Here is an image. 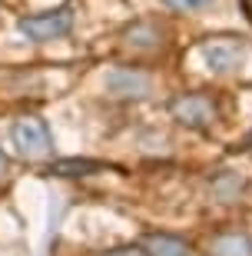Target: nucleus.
Listing matches in <instances>:
<instances>
[{
	"instance_id": "f257e3e1",
	"label": "nucleus",
	"mask_w": 252,
	"mask_h": 256,
	"mask_svg": "<svg viewBox=\"0 0 252 256\" xmlns=\"http://www.w3.org/2000/svg\"><path fill=\"white\" fill-rule=\"evenodd\" d=\"M10 140L17 146V153L23 160L37 163V160H47L50 153H53V136H50V126L43 116L37 114H23L13 120L10 126Z\"/></svg>"
},
{
	"instance_id": "f03ea898",
	"label": "nucleus",
	"mask_w": 252,
	"mask_h": 256,
	"mask_svg": "<svg viewBox=\"0 0 252 256\" xmlns=\"http://www.w3.org/2000/svg\"><path fill=\"white\" fill-rule=\"evenodd\" d=\"M103 90L113 100H146L153 94V76L140 66H113L103 76Z\"/></svg>"
},
{
	"instance_id": "7ed1b4c3",
	"label": "nucleus",
	"mask_w": 252,
	"mask_h": 256,
	"mask_svg": "<svg viewBox=\"0 0 252 256\" xmlns=\"http://www.w3.org/2000/svg\"><path fill=\"white\" fill-rule=\"evenodd\" d=\"M17 30L33 44H50L73 30V14L70 10H50V14H30L17 24Z\"/></svg>"
},
{
	"instance_id": "20e7f679",
	"label": "nucleus",
	"mask_w": 252,
	"mask_h": 256,
	"mask_svg": "<svg viewBox=\"0 0 252 256\" xmlns=\"http://www.w3.org/2000/svg\"><path fill=\"white\" fill-rule=\"evenodd\" d=\"M169 114H173L176 124L189 126V130H206V126H213L216 120H219V110H216V104L206 94H183V96H176V100L169 104Z\"/></svg>"
},
{
	"instance_id": "39448f33",
	"label": "nucleus",
	"mask_w": 252,
	"mask_h": 256,
	"mask_svg": "<svg viewBox=\"0 0 252 256\" xmlns=\"http://www.w3.org/2000/svg\"><path fill=\"white\" fill-rule=\"evenodd\" d=\"M199 54H203L206 66L209 70H216V74H229V70H236V66L243 64L246 57V44L243 40H236V37H209L199 47Z\"/></svg>"
},
{
	"instance_id": "423d86ee",
	"label": "nucleus",
	"mask_w": 252,
	"mask_h": 256,
	"mask_svg": "<svg viewBox=\"0 0 252 256\" xmlns=\"http://www.w3.org/2000/svg\"><path fill=\"white\" fill-rule=\"evenodd\" d=\"M163 44H166V30L156 20H133L123 30V50L130 54H156Z\"/></svg>"
},
{
	"instance_id": "0eeeda50",
	"label": "nucleus",
	"mask_w": 252,
	"mask_h": 256,
	"mask_svg": "<svg viewBox=\"0 0 252 256\" xmlns=\"http://www.w3.org/2000/svg\"><path fill=\"white\" fill-rule=\"evenodd\" d=\"M206 250H209V256H252V236L239 226H229L213 233Z\"/></svg>"
},
{
	"instance_id": "6e6552de",
	"label": "nucleus",
	"mask_w": 252,
	"mask_h": 256,
	"mask_svg": "<svg viewBox=\"0 0 252 256\" xmlns=\"http://www.w3.org/2000/svg\"><path fill=\"white\" fill-rule=\"evenodd\" d=\"M143 253L146 256H189V246L179 236H169V233H150L143 240Z\"/></svg>"
},
{
	"instance_id": "1a4fd4ad",
	"label": "nucleus",
	"mask_w": 252,
	"mask_h": 256,
	"mask_svg": "<svg viewBox=\"0 0 252 256\" xmlns=\"http://www.w3.org/2000/svg\"><path fill=\"white\" fill-rule=\"evenodd\" d=\"M209 193H213V200H219V203H236V200L246 193V180L239 173H219V176L209 183Z\"/></svg>"
},
{
	"instance_id": "9d476101",
	"label": "nucleus",
	"mask_w": 252,
	"mask_h": 256,
	"mask_svg": "<svg viewBox=\"0 0 252 256\" xmlns=\"http://www.w3.org/2000/svg\"><path fill=\"white\" fill-rule=\"evenodd\" d=\"M86 170H100V163H90V160H63L56 163V173H63V176H80Z\"/></svg>"
},
{
	"instance_id": "9b49d317",
	"label": "nucleus",
	"mask_w": 252,
	"mask_h": 256,
	"mask_svg": "<svg viewBox=\"0 0 252 256\" xmlns=\"http://www.w3.org/2000/svg\"><path fill=\"white\" fill-rule=\"evenodd\" d=\"M213 0H163V7L176 10V14H193V10H206Z\"/></svg>"
},
{
	"instance_id": "f8f14e48",
	"label": "nucleus",
	"mask_w": 252,
	"mask_h": 256,
	"mask_svg": "<svg viewBox=\"0 0 252 256\" xmlns=\"http://www.w3.org/2000/svg\"><path fill=\"white\" fill-rule=\"evenodd\" d=\"M100 256H146V253H143V246H120V250H106Z\"/></svg>"
},
{
	"instance_id": "ddd939ff",
	"label": "nucleus",
	"mask_w": 252,
	"mask_h": 256,
	"mask_svg": "<svg viewBox=\"0 0 252 256\" xmlns=\"http://www.w3.org/2000/svg\"><path fill=\"white\" fill-rule=\"evenodd\" d=\"M10 180V160H7V153L0 150V183H7Z\"/></svg>"
}]
</instances>
